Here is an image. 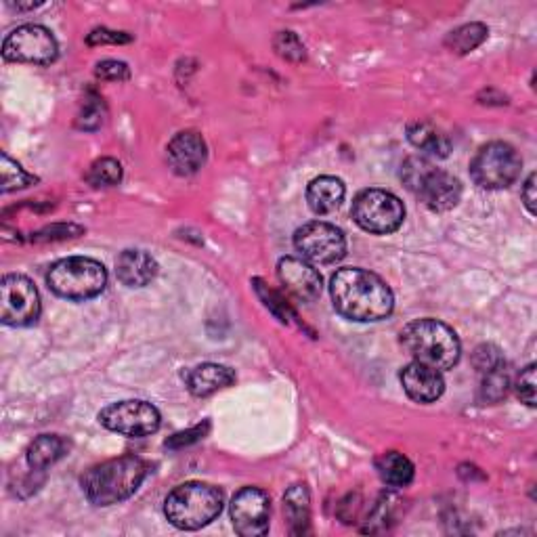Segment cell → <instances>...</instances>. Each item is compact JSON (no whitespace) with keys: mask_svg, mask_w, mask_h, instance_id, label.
<instances>
[{"mask_svg":"<svg viewBox=\"0 0 537 537\" xmlns=\"http://www.w3.org/2000/svg\"><path fill=\"white\" fill-rule=\"evenodd\" d=\"M330 294L334 309L359 324L386 319L395 307V296L384 279L357 267L338 269L330 279Z\"/></svg>","mask_w":537,"mask_h":537,"instance_id":"6da1fadb","label":"cell"},{"mask_svg":"<svg viewBox=\"0 0 537 537\" xmlns=\"http://www.w3.org/2000/svg\"><path fill=\"white\" fill-rule=\"evenodd\" d=\"M149 475V464L137 456H122L93 466L82 477V491L95 506H114L131 496Z\"/></svg>","mask_w":537,"mask_h":537,"instance_id":"7a4b0ae2","label":"cell"},{"mask_svg":"<svg viewBox=\"0 0 537 537\" xmlns=\"http://www.w3.org/2000/svg\"><path fill=\"white\" fill-rule=\"evenodd\" d=\"M401 342L414 361L431 365L439 372L454 368L462 355L458 334L443 321L431 317L407 324L401 332Z\"/></svg>","mask_w":537,"mask_h":537,"instance_id":"3957f363","label":"cell"},{"mask_svg":"<svg viewBox=\"0 0 537 537\" xmlns=\"http://www.w3.org/2000/svg\"><path fill=\"white\" fill-rule=\"evenodd\" d=\"M223 510V493L219 487L202 481L183 483L168 493L164 502V514L168 523L183 529L196 531L210 525Z\"/></svg>","mask_w":537,"mask_h":537,"instance_id":"277c9868","label":"cell"},{"mask_svg":"<svg viewBox=\"0 0 537 537\" xmlns=\"http://www.w3.org/2000/svg\"><path fill=\"white\" fill-rule=\"evenodd\" d=\"M401 181L426 208L435 212L456 208L462 198L460 181L424 158L405 160Z\"/></svg>","mask_w":537,"mask_h":537,"instance_id":"5b68a950","label":"cell"},{"mask_svg":"<svg viewBox=\"0 0 537 537\" xmlns=\"http://www.w3.org/2000/svg\"><path fill=\"white\" fill-rule=\"evenodd\" d=\"M47 284L57 296L74 300V303H84V300H91L105 290L107 271L99 261L89 259V256H68V259L51 265Z\"/></svg>","mask_w":537,"mask_h":537,"instance_id":"8992f818","label":"cell"},{"mask_svg":"<svg viewBox=\"0 0 537 537\" xmlns=\"http://www.w3.org/2000/svg\"><path fill=\"white\" fill-rule=\"evenodd\" d=\"M523 160L517 149L504 141L483 145L470 162V177L481 189H506L519 179Z\"/></svg>","mask_w":537,"mask_h":537,"instance_id":"52a82bcc","label":"cell"},{"mask_svg":"<svg viewBox=\"0 0 537 537\" xmlns=\"http://www.w3.org/2000/svg\"><path fill=\"white\" fill-rule=\"evenodd\" d=\"M351 214L363 231L389 235L403 225L405 206L391 191L363 189L353 202Z\"/></svg>","mask_w":537,"mask_h":537,"instance_id":"ba28073f","label":"cell"},{"mask_svg":"<svg viewBox=\"0 0 537 537\" xmlns=\"http://www.w3.org/2000/svg\"><path fill=\"white\" fill-rule=\"evenodd\" d=\"M40 317V294L32 279L19 273L5 275L0 282V319L5 326L26 328Z\"/></svg>","mask_w":537,"mask_h":537,"instance_id":"9c48e42d","label":"cell"},{"mask_svg":"<svg viewBox=\"0 0 537 537\" xmlns=\"http://www.w3.org/2000/svg\"><path fill=\"white\" fill-rule=\"evenodd\" d=\"M160 412L152 403L139 401V399H128V401H118L103 407L99 412V422L107 428V431L131 437V439H141L154 435L160 428Z\"/></svg>","mask_w":537,"mask_h":537,"instance_id":"30bf717a","label":"cell"},{"mask_svg":"<svg viewBox=\"0 0 537 537\" xmlns=\"http://www.w3.org/2000/svg\"><path fill=\"white\" fill-rule=\"evenodd\" d=\"M294 246L313 265L338 263L347 252V238L336 225L313 221L294 233Z\"/></svg>","mask_w":537,"mask_h":537,"instance_id":"8fae6325","label":"cell"},{"mask_svg":"<svg viewBox=\"0 0 537 537\" xmlns=\"http://www.w3.org/2000/svg\"><path fill=\"white\" fill-rule=\"evenodd\" d=\"M59 55L55 36L36 24H26L13 30L3 42V57L13 63H34L49 66Z\"/></svg>","mask_w":537,"mask_h":537,"instance_id":"7c38bea8","label":"cell"},{"mask_svg":"<svg viewBox=\"0 0 537 537\" xmlns=\"http://www.w3.org/2000/svg\"><path fill=\"white\" fill-rule=\"evenodd\" d=\"M231 521L242 537H263L271 525V500L259 487H244L231 500Z\"/></svg>","mask_w":537,"mask_h":537,"instance_id":"4fadbf2b","label":"cell"},{"mask_svg":"<svg viewBox=\"0 0 537 537\" xmlns=\"http://www.w3.org/2000/svg\"><path fill=\"white\" fill-rule=\"evenodd\" d=\"M277 277L284 290L300 303H313L321 296V288H324L319 271L305 259H296V256H286V259L279 261Z\"/></svg>","mask_w":537,"mask_h":537,"instance_id":"5bb4252c","label":"cell"},{"mask_svg":"<svg viewBox=\"0 0 537 537\" xmlns=\"http://www.w3.org/2000/svg\"><path fill=\"white\" fill-rule=\"evenodd\" d=\"M208 147L196 131H183L173 137L166 147V160L179 177H191L206 164Z\"/></svg>","mask_w":537,"mask_h":537,"instance_id":"9a60e30c","label":"cell"},{"mask_svg":"<svg viewBox=\"0 0 537 537\" xmlns=\"http://www.w3.org/2000/svg\"><path fill=\"white\" fill-rule=\"evenodd\" d=\"M401 384L407 397L416 403H433L445 391V380L439 370L424 365L420 361H412L401 370Z\"/></svg>","mask_w":537,"mask_h":537,"instance_id":"2e32d148","label":"cell"},{"mask_svg":"<svg viewBox=\"0 0 537 537\" xmlns=\"http://www.w3.org/2000/svg\"><path fill=\"white\" fill-rule=\"evenodd\" d=\"M158 275V263L143 250H124L116 259V277L126 288H143Z\"/></svg>","mask_w":537,"mask_h":537,"instance_id":"e0dca14e","label":"cell"},{"mask_svg":"<svg viewBox=\"0 0 537 537\" xmlns=\"http://www.w3.org/2000/svg\"><path fill=\"white\" fill-rule=\"evenodd\" d=\"M183 380L191 395L208 397L231 386L235 382V372L221 363H202L183 372Z\"/></svg>","mask_w":537,"mask_h":537,"instance_id":"ac0fdd59","label":"cell"},{"mask_svg":"<svg viewBox=\"0 0 537 537\" xmlns=\"http://www.w3.org/2000/svg\"><path fill=\"white\" fill-rule=\"evenodd\" d=\"M345 183L336 177H317L307 187V202L315 214H332L345 200Z\"/></svg>","mask_w":537,"mask_h":537,"instance_id":"d6986e66","label":"cell"},{"mask_svg":"<svg viewBox=\"0 0 537 537\" xmlns=\"http://www.w3.org/2000/svg\"><path fill=\"white\" fill-rule=\"evenodd\" d=\"M407 139H410V143L418 147L420 152L437 158H447L451 152L449 137L431 122H412L407 126Z\"/></svg>","mask_w":537,"mask_h":537,"instance_id":"ffe728a7","label":"cell"},{"mask_svg":"<svg viewBox=\"0 0 537 537\" xmlns=\"http://www.w3.org/2000/svg\"><path fill=\"white\" fill-rule=\"evenodd\" d=\"M284 510L294 535L311 531V496L305 485H292L284 496Z\"/></svg>","mask_w":537,"mask_h":537,"instance_id":"44dd1931","label":"cell"},{"mask_svg":"<svg viewBox=\"0 0 537 537\" xmlns=\"http://www.w3.org/2000/svg\"><path fill=\"white\" fill-rule=\"evenodd\" d=\"M70 443L59 435H40L26 451V460L32 470H45L68 454Z\"/></svg>","mask_w":537,"mask_h":537,"instance_id":"7402d4cb","label":"cell"},{"mask_svg":"<svg viewBox=\"0 0 537 537\" xmlns=\"http://www.w3.org/2000/svg\"><path fill=\"white\" fill-rule=\"evenodd\" d=\"M376 470L382 483L395 489L410 485L414 481V472H416L414 464L403 454H399V451H386V454H382L376 460Z\"/></svg>","mask_w":537,"mask_h":537,"instance_id":"603a6c76","label":"cell"},{"mask_svg":"<svg viewBox=\"0 0 537 537\" xmlns=\"http://www.w3.org/2000/svg\"><path fill=\"white\" fill-rule=\"evenodd\" d=\"M487 34H489L487 26L475 21V24H466L454 32H449V36L445 38V47L456 55H466L475 51L477 47H481Z\"/></svg>","mask_w":537,"mask_h":537,"instance_id":"cb8c5ba5","label":"cell"},{"mask_svg":"<svg viewBox=\"0 0 537 537\" xmlns=\"http://www.w3.org/2000/svg\"><path fill=\"white\" fill-rule=\"evenodd\" d=\"M38 183V179L30 173H26L17 162H13L7 154L0 156V189L3 193L17 191V189H26L30 185Z\"/></svg>","mask_w":537,"mask_h":537,"instance_id":"d4e9b609","label":"cell"},{"mask_svg":"<svg viewBox=\"0 0 537 537\" xmlns=\"http://www.w3.org/2000/svg\"><path fill=\"white\" fill-rule=\"evenodd\" d=\"M510 389V374L506 370V365H498L491 372L483 374V384H481V401L483 403H498L508 395Z\"/></svg>","mask_w":537,"mask_h":537,"instance_id":"484cf974","label":"cell"},{"mask_svg":"<svg viewBox=\"0 0 537 537\" xmlns=\"http://www.w3.org/2000/svg\"><path fill=\"white\" fill-rule=\"evenodd\" d=\"M87 181L93 187H114L122 181V164L114 158H99L91 164Z\"/></svg>","mask_w":537,"mask_h":537,"instance_id":"4316f807","label":"cell"},{"mask_svg":"<svg viewBox=\"0 0 537 537\" xmlns=\"http://www.w3.org/2000/svg\"><path fill=\"white\" fill-rule=\"evenodd\" d=\"M103 120H105V103L101 97L91 95L82 105V110L76 118V126L80 131H97Z\"/></svg>","mask_w":537,"mask_h":537,"instance_id":"83f0119b","label":"cell"},{"mask_svg":"<svg viewBox=\"0 0 537 537\" xmlns=\"http://www.w3.org/2000/svg\"><path fill=\"white\" fill-rule=\"evenodd\" d=\"M273 47L279 57H284L286 61H292V63H300L307 57L305 45L300 42V38L294 32H279L273 40Z\"/></svg>","mask_w":537,"mask_h":537,"instance_id":"f1b7e54d","label":"cell"},{"mask_svg":"<svg viewBox=\"0 0 537 537\" xmlns=\"http://www.w3.org/2000/svg\"><path fill=\"white\" fill-rule=\"evenodd\" d=\"M254 286H256V292H259V296L265 300L267 309L273 311L275 317H277L279 321H284V324H290V319H294V313H292V309L284 303V298L279 296L277 292L269 290V288L261 282V279H254Z\"/></svg>","mask_w":537,"mask_h":537,"instance_id":"f546056e","label":"cell"},{"mask_svg":"<svg viewBox=\"0 0 537 537\" xmlns=\"http://www.w3.org/2000/svg\"><path fill=\"white\" fill-rule=\"evenodd\" d=\"M95 76L99 80H105V82H122V80L131 78V70H128V66H126L124 61L105 59V61H99L97 63Z\"/></svg>","mask_w":537,"mask_h":537,"instance_id":"4dcf8cb0","label":"cell"},{"mask_svg":"<svg viewBox=\"0 0 537 537\" xmlns=\"http://www.w3.org/2000/svg\"><path fill=\"white\" fill-rule=\"evenodd\" d=\"M131 40H133L131 34L107 30V28H97L87 36V42L91 47H97V45H126V42H131Z\"/></svg>","mask_w":537,"mask_h":537,"instance_id":"1f68e13d","label":"cell"},{"mask_svg":"<svg viewBox=\"0 0 537 537\" xmlns=\"http://www.w3.org/2000/svg\"><path fill=\"white\" fill-rule=\"evenodd\" d=\"M517 395L529 407H535V365H527L517 378Z\"/></svg>","mask_w":537,"mask_h":537,"instance_id":"d6a6232c","label":"cell"},{"mask_svg":"<svg viewBox=\"0 0 537 537\" xmlns=\"http://www.w3.org/2000/svg\"><path fill=\"white\" fill-rule=\"evenodd\" d=\"M472 361H475V368H477L481 374L491 372L493 368H498V365L504 363L500 351H498L496 347H491V345H483V347H479V349L475 351V359H472Z\"/></svg>","mask_w":537,"mask_h":537,"instance_id":"836d02e7","label":"cell"},{"mask_svg":"<svg viewBox=\"0 0 537 537\" xmlns=\"http://www.w3.org/2000/svg\"><path fill=\"white\" fill-rule=\"evenodd\" d=\"M208 428H210V424L204 422V424H200V426H196V428H189V431H185V433H177L175 437H170V439L166 441V447H170V449H179V447H183V445L196 443V441L204 439V435L208 433Z\"/></svg>","mask_w":537,"mask_h":537,"instance_id":"e575fe53","label":"cell"},{"mask_svg":"<svg viewBox=\"0 0 537 537\" xmlns=\"http://www.w3.org/2000/svg\"><path fill=\"white\" fill-rule=\"evenodd\" d=\"M521 198H523L529 214L533 217V214H535V173H531L529 179L525 181L523 191H521Z\"/></svg>","mask_w":537,"mask_h":537,"instance_id":"d590c367","label":"cell"}]
</instances>
